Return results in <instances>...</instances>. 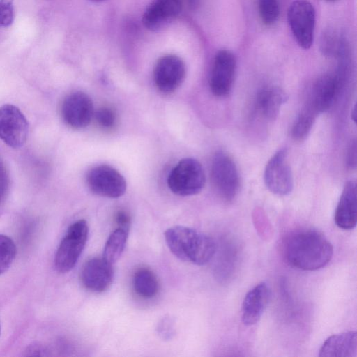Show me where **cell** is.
Segmentation results:
<instances>
[{
  "label": "cell",
  "mask_w": 357,
  "mask_h": 357,
  "mask_svg": "<svg viewBox=\"0 0 357 357\" xmlns=\"http://www.w3.org/2000/svg\"><path fill=\"white\" fill-rule=\"evenodd\" d=\"M284 254L291 266L304 271H314L328 264L333 257V248L320 231L302 229L287 238Z\"/></svg>",
  "instance_id": "cell-1"
},
{
  "label": "cell",
  "mask_w": 357,
  "mask_h": 357,
  "mask_svg": "<svg viewBox=\"0 0 357 357\" xmlns=\"http://www.w3.org/2000/svg\"><path fill=\"white\" fill-rule=\"evenodd\" d=\"M205 174L202 165L194 158L178 162L169 174L167 184L171 191L179 196L199 193L205 184Z\"/></svg>",
  "instance_id": "cell-4"
},
{
  "label": "cell",
  "mask_w": 357,
  "mask_h": 357,
  "mask_svg": "<svg viewBox=\"0 0 357 357\" xmlns=\"http://www.w3.org/2000/svg\"><path fill=\"white\" fill-rule=\"evenodd\" d=\"M91 1H94V2H102V1H106V0H90Z\"/></svg>",
  "instance_id": "cell-32"
},
{
  "label": "cell",
  "mask_w": 357,
  "mask_h": 357,
  "mask_svg": "<svg viewBox=\"0 0 357 357\" xmlns=\"http://www.w3.org/2000/svg\"><path fill=\"white\" fill-rule=\"evenodd\" d=\"M0 333H1V326H0Z\"/></svg>",
  "instance_id": "cell-34"
},
{
  "label": "cell",
  "mask_w": 357,
  "mask_h": 357,
  "mask_svg": "<svg viewBox=\"0 0 357 357\" xmlns=\"http://www.w3.org/2000/svg\"><path fill=\"white\" fill-rule=\"evenodd\" d=\"M88 236L86 220H79L70 225L55 255L54 265L59 272L65 273L73 268L84 249Z\"/></svg>",
  "instance_id": "cell-3"
},
{
  "label": "cell",
  "mask_w": 357,
  "mask_h": 357,
  "mask_svg": "<svg viewBox=\"0 0 357 357\" xmlns=\"http://www.w3.org/2000/svg\"><path fill=\"white\" fill-rule=\"evenodd\" d=\"M86 183L94 194L117 198L126 190V182L123 176L111 166L101 165L92 168L87 174Z\"/></svg>",
  "instance_id": "cell-8"
},
{
  "label": "cell",
  "mask_w": 357,
  "mask_h": 357,
  "mask_svg": "<svg viewBox=\"0 0 357 357\" xmlns=\"http://www.w3.org/2000/svg\"><path fill=\"white\" fill-rule=\"evenodd\" d=\"M338 76L326 75L314 84L307 105L316 113L328 110L333 105L340 89Z\"/></svg>",
  "instance_id": "cell-15"
},
{
  "label": "cell",
  "mask_w": 357,
  "mask_h": 357,
  "mask_svg": "<svg viewBox=\"0 0 357 357\" xmlns=\"http://www.w3.org/2000/svg\"><path fill=\"white\" fill-rule=\"evenodd\" d=\"M211 179L219 195L231 201L239 189V175L232 158L222 151L217 152L212 161Z\"/></svg>",
  "instance_id": "cell-6"
},
{
  "label": "cell",
  "mask_w": 357,
  "mask_h": 357,
  "mask_svg": "<svg viewBox=\"0 0 357 357\" xmlns=\"http://www.w3.org/2000/svg\"><path fill=\"white\" fill-rule=\"evenodd\" d=\"M264 182L278 195L289 194L294 187L293 175L286 149L278 151L269 160L264 171Z\"/></svg>",
  "instance_id": "cell-9"
},
{
  "label": "cell",
  "mask_w": 357,
  "mask_h": 357,
  "mask_svg": "<svg viewBox=\"0 0 357 357\" xmlns=\"http://www.w3.org/2000/svg\"><path fill=\"white\" fill-rule=\"evenodd\" d=\"M321 357H356L357 333L349 331L329 337L319 350Z\"/></svg>",
  "instance_id": "cell-18"
},
{
  "label": "cell",
  "mask_w": 357,
  "mask_h": 357,
  "mask_svg": "<svg viewBox=\"0 0 357 357\" xmlns=\"http://www.w3.org/2000/svg\"><path fill=\"white\" fill-rule=\"evenodd\" d=\"M94 115L93 102L84 92L75 91L68 94L61 105V116L69 126L79 129L87 126Z\"/></svg>",
  "instance_id": "cell-12"
},
{
  "label": "cell",
  "mask_w": 357,
  "mask_h": 357,
  "mask_svg": "<svg viewBox=\"0 0 357 357\" xmlns=\"http://www.w3.org/2000/svg\"><path fill=\"white\" fill-rule=\"evenodd\" d=\"M327 1H335V0H327Z\"/></svg>",
  "instance_id": "cell-33"
},
{
  "label": "cell",
  "mask_w": 357,
  "mask_h": 357,
  "mask_svg": "<svg viewBox=\"0 0 357 357\" xmlns=\"http://www.w3.org/2000/svg\"><path fill=\"white\" fill-rule=\"evenodd\" d=\"M318 114L306 105L296 118L292 128L291 136L296 141L304 140L310 133Z\"/></svg>",
  "instance_id": "cell-22"
},
{
  "label": "cell",
  "mask_w": 357,
  "mask_h": 357,
  "mask_svg": "<svg viewBox=\"0 0 357 357\" xmlns=\"http://www.w3.org/2000/svg\"><path fill=\"white\" fill-rule=\"evenodd\" d=\"M287 100V96L282 89L277 86H268L261 89L257 93L256 108L263 117L274 119Z\"/></svg>",
  "instance_id": "cell-19"
},
{
  "label": "cell",
  "mask_w": 357,
  "mask_h": 357,
  "mask_svg": "<svg viewBox=\"0 0 357 357\" xmlns=\"http://www.w3.org/2000/svg\"><path fill=\"white\" fill-rule=\"evenodd\" d=\"M271 295V289L265 282L258 284L247 293L242 305V321L245 325L252 326L259 321Z\"/></svg>",
  "instance_id": "cell-16"
},
{
  "label": "cell",
  "mask_w": 357,
  "mask_h": 357,
  "mask_svg": "<svg viewBox=\"0 0 357 357\" xmlns=\"http://www.w3.org/2000/svg\"><path fill=\"white\" fill-rule=\"evenodd\" d=\"M9 178L3 162L0 159V202H2L8 192Z\"/></svg>",
  "instance_id": "cell-28"
},
{
  "label": "cell",
  "mask_w": 357,
  "mask_h": 357,
  "mask_svg": "<svg viewBox=\"0 0 357 357\" xmlns=\"http://www.w3.org/2000/svg\"><path fill=\"white\" fill-rule=\"evenodd\" d=\"M156 331L159 337L164 341H169L176 335V322L173 317L167 315L160 319Z\"/></svg>",
  "instance_id": "cell-25"
},
{
  "label": "cell",
  "mask_w": 357,
  "mask_h": 357,
  "mask_svg": "<svg viewBox=\"0 0 357 357\" xmlns=\"http://www.w3.org/2000/svg\"><path fill=\"white\" fill-rule=\"evenodd\" d=\"M17 248L8 236L0 234V275L6 272L14 261Z\"/></svg>",
  "instance_id": "cell-23"
},
{
  "label": "cell",
  "mask_w": 357,
  "mask_h": 357,
  "mask_svg": "<svg viewBox=\"0 0 357 357\" xmlns=\"http://www.w3.org/2000/svg\"><path fill=\"white\" fill-rule=\"evenodd\" d=\"M236 68V57L231 52L221 50L216 53L209 80L211 91L215 96L222 97L230 92Z\"/></svg>",
  "instance_id": "cell-10"
},
{
  "label": "cell",
  "mask_w": 357,
  "mask_h": 357,
  "mask_svg": "<svg viewBox=\"0 0 357 357\" xmlns=\"http://www.w3.org/2000/svg\"><path fill=\"white\" fill-rule=\"evenodd\" d=\"M25 356H45L46 349L38 343H33L27 347Z\"/></svg>",
  "instance_id": "cell-31"
},
{
  "label": "cell",
  "mask_w": 357,
  "mask_h": 357,
  "mask_svg": "<svg viewBox=\"0 0 357 357\" xmlns=\"http://www.w3.org/2000/svg\"><path fill=\"white\" fill-rule=\"evenodd\" d=\"M154 82L163 93H172L177 89L185 77V65L176 55L167 54L160 57L154 68Z\"/></svg>",
  "instance_id": "cell-11"
},
{
  "label": "cell",
  "mask_w": 357,
  "mask_h": 357,
  "mask_svg": "<svg viewBox=\"0 0 357 357\" xmlns=\"http://www.w3.org/2000/svg\"><path fill=\"white\" fill-rule=\"evenodd\" d=\"M135 293L143 298H151L158 292L159 283L155 273L149 268L137 270L132 280Z\"/></svg>",
  "instance_id": "cell-20"
},
{
  "label": "cell",
  "mask_w": 357,
  "mask_h": 357,
  "mask_svg": "<svg viewBox=\"0 0 357 357\" xmlns=\"http://www.w3.org/2000/svg\"><path fill=\"white\" fill-rule=\"evenodd\" d=\"M129 230L118 227L107 240L102 257L111 264L116 262L121 256L126 244Z\"/></svg>",
  "instance_id": "cell-21"
},
{
  "label": "cell",
  "mask_w": 357,
  "mask_h": 357,
  "mask_svg": "<svg viewBox=\"0 0 357 357\" xmlns=\"http://www.w3.org/2000/svg\"><path fill=\"white\" fill-rule=\"evenodd\" d=\"M258 8L262 22L267 26L273 24L279 17L278 0H259Z\"/></svg>",
  "instance_id": "cell-24"
},
{
  "label": "cell",
  "mask_w": 357,
  "mask_h": 357,
  "mask_svg": "<svg viewBox=\"0 0 357 357\" xmlns=\"http://www.w3.org/2000/svg\"><path fill=\"white\" fill-rule=\"evenodd\" d=\"M165 238L174 256L196 265L207 264L215 252V243L210 236L190 227H170L165 232Z\"/></svg>",
  "instance_id": "cell-2"
},
{
  "label": "cell",
  "mask_w": 357,
  "mask_h": 357,
  "mask_svg": "<svg viewBox=\"0 0 357 357\" xmlns=\"http://www.w3.org/2000/svg\"><path fill=\"white\" fill-rule=\"evenodd\" d=\"M346 163L350 168H354L356 165V144L354 140L351 143L347 151Z\"/></svg>",
  "instance_id": "cell-30"
},
{
  "label": "cell",
  "mask_w": 357,
  "mask_h": 357,
  "mask_svg": "<svg viewBox=\"0 0 357 357\" xmlns=\"http://www.w3.org/2000/svg\"><path fill=\"white\" fill-rule=\"evenodd\" d=\"M14 19V0H0V28L10 26Z\"/></svg>",
  "instance_id": "cell-27"
},
{
  "label": "cell",
  "mask_w": 357,
  "mask_h": 357,
  "mask_svg": "<svg viewBox=\"0 0 357 357\" xmlns=\"http://www.w3.org/2000/svg\"><path fill=\"white\" fill-rule=\"evenodd\" d=\"M98 124L105 129L113 128L116 122V114L113 109L102 107L94 114Z\"/></svg>",
  "instance_id": "cell-26"
},
{
  "label": "cell",
  "mask_w": 357,
  "mask_h": 357,
  "mask_svg": "<svg viewBox=\"0 0 357 357\" xmlns=\"http://www.w3.org/2000/svg\"><path fill=\"white\" fill-rule=\"evenodd\" d=\"M114 279L112 264L102 257L87 260L80 272L82 284L93 292H103L111 286Z\"/></svg>",
  "instance_id": "cell-13"
},
{
  "label": "cell",
  "mask_w": 357,
  "mask_h": 357,
  "mask_svg": "<svg viewBox=\"0 0 357 357\" xmlns=\"http://www.w3.org/2000/svg\"><path fill=\"white\" fill-rule=\"evenodd\" d=\"M29 123L15 105L6 104L0 107V139L13 149L22 146L28 137Z\"/></svg>",
  "instance_id": "cell-7"
},
{
  "label": "cell",
  "mask_w": 357,
  "mask_h": 357,
  "mask_svg": "<svg viewBox=\"0 0 357 357\" xmlns=\"http://www.w3.org/2000/svg\"><path fill=\"white\" fill-rule=\"evenodd\" d=\"M181 9V0H153L143 14V24L151 31H160L173 22Z\"/></svg>",
  "instance_id": "cell-14"
},
{
  "label": "cell",
  "mask_w": 357,
  "mask_h": 357,
  "mask_svg": "<svg viewBox=\"0 0 357 357\" xmlns=\"http://www.w3.org/2000/svg\"><path fill=\"white\" fill-rule=\"evenodd\" d=\"M335 222L342 229H354L357 222V190L354 181H347L335 213Z\"/></svg>",
  "instance_id": "cell-17"
},
{
  "label": "cell",
  "mask_w": 357,
  "mask_h": 357,
  "mask_svg": "<svg viewBox=\"0 0 357 357\" xmlns=\"http://www.w3.org/2000/svg\"><path fill=\"white\" fill-rule=\"evenodd\" d=\"M116 222L118 227H121L129 230L130 225V217L129 214L125 211H119L115 216Z\"/></svg>",
  "instance_id": "cell-29"
},
{
  "label": "cell",
  "mask_w": 357,
  "mask_h": 357,
  "mask_svg": "<svg viewBox=\"0 0 357 357\" xmlns=\"http://www.w3.org/2000/svg\"><path fill=\"white\" fill-rule=\"evenodd\" d=\"M287 19L292 34L300 47L309 49L313 43L315 10L307 0H295L289 6Z\"/></svg>",
  "instance_id": "cell-5"
}]
</instances>
